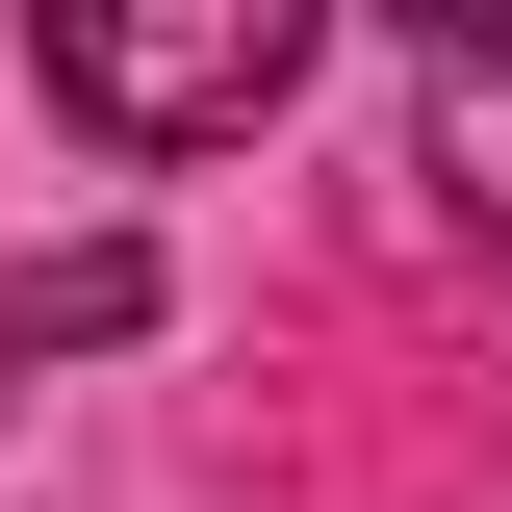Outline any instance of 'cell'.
<instances>
[{"mask_svg":"<svg viewBox=\"0 0 512 512\" xmlns=\"http://www.w3.org/2000/svg\"><path fill=\"white\" fill-rule=\"evenodd\" d=\"M103 333H154V256H128V231H77V256H0V410H26L52 359H103Z\"/></svg>","mask_w":512,"mask_h":512,"instance_id":"obj_2","label":"cell"},{"mask_svg":"<svg viewBox=\"0 0 512 512\" xmlns=\"http://www.w3.org/2000/svg\"><path fill=\"white\" fill-rule=\"evenodd\" d=\"M384 26H410V52H512V0H384Z\"/></svg>","mask_w":512,"mask_h":512,"instance_id":"obj_4","label":"cell"},{"mask_svg":"<svg viewBox=\"0 0 512 512\" xmlns=\"http://www.w3.org/2000/svg\"><path fill=\"white\" fill-rule=\"evenodd\" d=\"M410 180L512 256V52H436V128H410Z\"/></svg>","mask_w":512,"mask_h":512,"instance_id":"obj_3","label":"cell"},{"mask_svg":"<svg viewBox=\"0 0 512 512\" xmlns=\"http://www.w3.org/2000/svg\"><path fill=\"white\" fill-rule=\"evenodd\" d=\"M308 26L333 0H26V52H52V103L103 128V154H231V128H282Z\"/></svg>","mask_w":512,"mask_h":512,"instance_id":"obj_1","label":"cell"}]
</instances>
